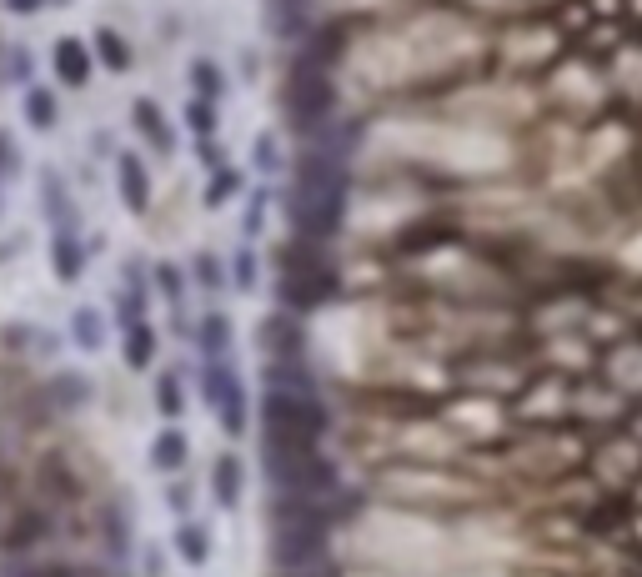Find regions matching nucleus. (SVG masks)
I'll return each instance as SVG.
<instances>
[{"instance_id":"16","label":"nucleus","mask_w":642,"mask_h":577,"mask_svg":"<svg viewBox=\"0 0 642 577\" xmlns=\"http://www.w3.org/2000/svg\"><path fill=\"white\" fill-rule=\"evenodd\" d=\"M21 121H26L36 136H51V131L61 126V96L31 81V86L21 91Z\"/></svg>"},{"instance_id":"24","label":"nucleus","mask_w":642,"mask_h":577,"mask_svg":"<svg viewBox=\"0 0 642 577\" xmlns=\"http://www.w3.org/2000/svg\"><path fill=\"white\" fill-rule=\"evenodd\" d=\"M191 337H196V347H201V362H206V357H226V352H231V317H226V312H206Z\"/></svg>"},{"instance_id":"15","label":"nucleus","mask_w":642,"mask_h":577,"mask_svg":"<svg viewBox=\"0 0 642 577\" xmlns=\"http://www.w3.org/2000/svg\"><path fill=\"white\" fill-rule=\"evenodd\" d=\"M36 487L46 492V507H51V502H76V497H81V482H76V472L66 467V452H46V457H41Z\"/></svg>"},{"instance_id":"3","label":"nucleus","mask_w":642,"mask_h":577,"mask_svg":"<svg viewBox=\"0 0 642 577\" xmlns=\"http://www.w3.org/2000/svg\"><path fill=\"white\" fill-rule=\"evenodd\" d=\"M337 297V271L321 251V241H291L281 251V307L286 312H316Z\"/></svg>"},{"instance_id":"27","label":"nucleus","mask_w":642,"mask_h":577,"mask_svg":"<svg viewBox=\"0 0 642 577\" xmlns=\"http://www.w3.org/2000/svg\"><path fill=\"white\" fill-rule=\"evenodd\" d=\"M151 286L171 302V307H181V297H186V271L176 266V261H156L151 266Z\"/></svg>"},{"instance_id":"2","label":"nucleus","mask_w":642,"mask_h":577,"mask_svg":"<svg viewBox=\"0 0 642 577\" xmlns=\"http://www.w3.org/2000/svg\"><path fill=\"white\" fill-rule=\"evenodd\" d=\"M327 437V407L306 392H271L261 397V447L266 452H316Z\"/></svg>"},{"instance_id":"4","label":"nucleus","mask_w":642,"mask_h":577,"mask_svg":"<svg viewBox=\"0 0 642 577\" xmlns=\"http://www.w3.org/2000/svg\"><path fill=\"white\" fill-rule=\"evenodd\" d=\"M281 111H286V121H291L301 136H316L321 126H327V121H332V111H337V91H332L327 66H316V61L296 56V61H291V71H286Z\"/></svg>"},{"instance_id":"23","label":"nucleus","mask_w":642,"mask_h":577,"mask_svg":"<svg viewBox=\"0 0 642 577\" xmlns=\"http://www.w3.org/2000/svg\"><path fill=\"white\" fill-rule=\"evenodd\" d=\"M66 332H71V342L81 352H101L106 347V312L101 307H76L71 322H66Z\"/></svg>"},{"instance_id":"11","label":"nucleus","mask_w":642,"mask_h":577,"mask_svg":"<svg viewBox=\"0 0 642 577\" xmlns=\"http://www.w3.org/2000/svg\"><path fill=\"white\" fill-rule=\"evenodd\" d=\"M91 266V241L81 231H51V276L61 286H76Z\"/></svg>"},{"instance_id":"29","label":"nucleus","mask_w":642,"mask_h":577,"mask_svg":"<svg viewBox=\"0 0 642 577\" xmlns=\"http://www.w3.org/2000/svg\"><path fill=\"white\" fill-rule=\"evenodd\" d=\"M186 126H191V136H196V141H211V136H216V126H221V121H216V106H211V101H201V96H191V101H186Z\"/></svg>"},{"instance_id":"34","label":"nucleus","mask_w":642,"mask_h":577,"mask_svg":"<svg viewBox=\"0 0 642 577\" xmlns=\"http://www.w3.org/2000/svg\"><path fill=\"white\" fill-rule=\"evenodd\" d=\"M231 276H236V286H241V292H251V286H256V251H236V261H231Z\"/></svg>"},{"instance_id":"17","label":"nucleus","mask_w":642,"mask_h":577,"mask_svg":"<svg viewBox=\"0 0 642 577\" xmlns=\"http://www.w3.org/2000/svg\"><path fill=\"white\" fill-rule=\"evenodd\" d=\"M131 121H136V131H141V141H146L151 151H161V156H171V151H176V131H171L166 111H161L151 96H141V101L131 106Z\"/></svg>"},{"instance_id":"33","label":"nucleus","mask_w":642,"mask_h":577,"mask_svg":"<svg viewBox=\"0 0 642 577\" xmlns=\"http://www.w3.org/2000/svg\"><path fill=\"white\" fill-rule=\"evenodd\" d=\"M281 166H286V161H281V151H276V136H261V141H256V171H261V176H281Z\"/></svg>"},{"instance_id":"36","label":"nucleus","mask_w":642,"mask_h":577,"mask_svg":"<svg viewBox=\"0 0 642 577\" xmlns=\"http://www.w3.org/2000/svg\"><path fill=\"white\" fill-rule=\"evenodd\" d=\"M166 507H171L176 517H191V487H186V482H171V487H166Z\"/></svg>"},{"instance_id":"10","label":"nucleus","mask_w":642,"mask_h":577,"mask_svg":"<svg viewBox=\"0 0 642 577\" xmlns=\"http://www.w3.org/2000/svg\"><path fill=\"white\" fill-rule=\"evenodd\" d=\"M256 342H261L266 362H301V352H306V337H301L296 312H271L261 322V337Z\"/></svg>"},{"instance_id":"1","label":"nucleus","mask_w":642,"mask_h":577,"mask_svg":"<svg viewBox=\"0 0 642 577\" xmlns=\"http://www.w3.org/2000/svg\"><path fill=\"white\" fill-rule=\"evenodd\" d=\"M286 216L301 241H327L347 221V161L337 146L311 141L296 161L291 191H286Z\"/></svg>"},{"instance_id":"18","label":"nucleus","mask_w":642,"mask_h":577,"mask_svg":"<svg viewBox=\"0 0 642 577\" xmlns=\"http://www.w3.org/2000/svg\"><path fill=\"white\" fill-rule=\"evenodd\" d=\"M241 492H246V467H241L236 452H221L211 462V497H216V507L236 512L241 507Z\"/></svg>"},{"instance_id":"31","label":"nucleus","mask_w":642,"mask_h":577,"mask_svg":"<svg viewBox=\"0 0 642 577\" xmlns=\"http://www.w3.org/2000/svg\"><path fill=\"white\" fill-rule=\"evenodd\" d=\"M191 271H196V281H201V292H221V286H226V271H221V261H216L211 251H201Z\"/></svg>"},{"instance_id":"8","label":"nucleus","mask_w":642,"mask_h":577,"mask_svg":"<svg viewBox=\"0 0 642 577\" xmlns=\"http://www.w3.org/2000/svg\"><path fill=\"white\" fill-rule=\"evenodd\" d=\"M36 397H41V407H46V412H56V417H76V412H86V407H91L96 382H91L81 367H51V372H46V382L36 387Z\"/></svg>"},{"instance_id":"21","label":"nucleus","mask_w":642,"mask_h":577,"mask_svg":"<svg viewBox=\"0 0 642 577\" xmlns=\"http://www.w3.org/2000/svg\"><path fill=\"white\" fill-rule=\"evenodd\" d=\"M171 542H176V552H181V562H186V567H206V562H211V527H206V522L181 517Z\"/></svg>"},{"instance_id":"14","label":"nucleus","mask_w":642,"mask_h":577,"mask_svg":"<svg viewBox=\"0 0 642 577\" xmlns=\"http://www.w3.org/2000/svg\"><path fill=\"white\" fill-rule=\"evenodd\" d=\"M156 352H161V332L151 327V317L121 327V362H126V372H151Z\"/></svg>"},{"instance_id":"7","label":"nucleus","mask_w":642,"mask_h":577,"mask_svg":"<svg viewBox=\"0 0 642 577\" xmlns=\"http://www.w3.org/2000/svg\"><path fill=\"white\" fill-rule=\"evenodd\" d=\"M201 402L216 412V422H221L226 437H241L246 432L251 402H246V387H241V377L231 372L226 357H206L201 362Z\"/></svg>"},{"instance_id":"6","label":"nucleus","mask_w":642,"mask_h":577,"mask_svg":"<svg viewBox=\"0 0 642 577\" xmlns=\"http://www.w3.org/2000/svg\"><path fill=\"white\" fill-rule=\"evenodd\" d=\"M56 537H61V517H56V507H46V502H26V507H16V512H11V522H6V527H0V557H11V562H31V557H41Z\"/></svg>"},{"instance_id":"12","label":"nucleus","mask_w":642,"mask_h":577,"mask_svg":"<svg viewBox=\"0 0 642 577\" xmlns=\"http://www.w3.org/2000/svg\"><path fill=\"white\" fill-rule=\"evenodd\" d=\"M116 191H121V206L131 216H146L151 211V171L136 151H121L116 156Z\"/></svg>"},{"instance_id":"22","label":"nucleus","mask_w":642,"mask_h":577,"mask_svg":"<svg viewBox=\"0 0 642 577\" xmlns=\"http://www.w3.org/2000/svg\"><path fill=\"white\" fill-rule=\"evenodd\" d=\"M91 51H96V61H101L106 71H116V76H126V71L136 66V56H131V41H126L121 31H111V26H101V31L91 36Z\"/></svg>"},{"instance_id":"13","label":"nucleus","mask_w":642,"mask_h":577,"mask_svg":"<svg viewBox=\"0 0 642 577\" xmlns=\"http://www.w3.org/2000/svg\"><path fill=\"white\" fill-rule=\"evenodd\" d=\"M41 206H46L51 231H81V216H76L71 186L61 181V171H56V166H46V171H41Z\"/></svg>"},{"instance_id":"38","label":"nucleus","mask_w":642,"mask_h":577,"mask_svg":"<svg viewBox=\"0 0 642 577\" xmlns=\"http://www.w3.org/2000/svg\"><path fill=\"white\" fill-rule=\"evenodd\" d=\"M6 11H11V16H41L46 0H6Z\"/></svg>"},{"instance_id":"20","label":"nucleus","mask_w":642,"mask_h":577,"mask_svg":"<svg viewBox=\"0 0 642 577\" xmlns=\"http://www.w3.org/2000/svg\"><path fill=\"white\" fill-rule=\"evenodd\" d=\"M0 577H106V572L86 567V562H71V557H31V562H16Z\"/></svg>"},{"instance_id":"26","label":"nucleus","mask_w":642,"mask_h":577,"mask_svg":"<svg viewBox=\"0 0 642 577\" xmlns=\"http://www.w3.org/2000/svg\"><path fill=\"white\" fill-rule=\"evenodd\" d=\"M156 412L166 422L186 417V382H181V372H156Z\"/></svg>"},{"instance_id":"9","label":"nucleus","mask_w":642,"mask_h":577,"mask_svg":"<svg viewBox=\"0 0 642 577\" xmlns=\"http://www.w3.org/2000/svg\"><path fill=\"white\" fill-rule=\"evenodd\" d=\"M51 71L66 91H86L91 86V71H96V51L81 41V36H61L51 46Z\"/></svg>"},{"instance_id":"41","label":"nucleus","mask_w":642,"mask_h":577,"mask_svg":"<svg viewBox=\"0 0 642 577\" xmlns=\"http://www.w3.org/2000/svg\"><path fill=\"white\" fill-rule=\"evenodd\" d=\"M0 211H6V186H0Z\"/></svg>"},{"instance_id":"40","label":"nucleus","mask_w":642,"mask_h":577,"mask_svg":"<svg viewBox=\"0 0 642 577\" xmlns=\"http://www.w3.org/2000/svg\"><path fill=\"white\" fill-rule=\"evenodd\" d=\"M281 577H337V572H321V567H306V572H281Z\"/></svg>"},{"instance_id":"39","label":"nucleus","mask_w":642,"mask_h":577,"mask_svg":"<svg viewBox=\"0 0 642 577\" xmlns=\"http://www.w3.org/2000/svg\"><path fill=\"white\" fill-rule=\"evenodd\" d=\"M146 577H166V557H161V547H146Z\"/></svg>"},{"instance_id":"35","label":"nucleus","mask_w":642,"mask_h":577,"mask_svg":"<svg viewBox=\"0 0 642 577\" xmlns=\"http://www.w3.org/2000/svg\"><path fill=\"white\" fill-rule=\"evenodd\" d=\"M31 71H36V61L26 56V46H16V51H11V81H21V91L31 86Z\"/></svg>"},{"instance_id":"37","label":"nucleus","mask_w":642,"mask_h":577,"mask_svg":"<svg viewBox=\"0 0 642 577\" xmlns=\"http://www.w3.org/2000/svg\"><path fill=\"white\" fill-rule=\"evenodd\" d=\"M266 226V196H251V211H246V236H261Z\"/></svg>"},{"instance_id":"30","label":"nucleus","mask_w":642,"mask_h":577,"mask_svg":"<svg viewBox=\"0 0 642 577\" xmlns=\"http://www.w3.org/2000/svg\"><path fill=\"white\" fill-rule=\"evenodd\" d=\"M106 542H111V557H126L131 552V517L121 507H106Z\"/></svg>"},{"instance_id":"19","label":"nucleus","mask_w":642,"mask_h":577,"mask_svg":"<svg viewBox=\"0 0 642 577\" xmlns=\"http://www.w3.org/2000/svg\"><path fill=\"white\" fill-rule=\"evenodd\" d=\"M191 462V437L171 422V427H161L156 437H151V467L156 472H166V477H176L181 467Z\"/></svg>"},{"instance_id":"5","label":"nucleus","mask_w":642,"mask_h":577,"mask_svg":"<svg viewBox=\"0 0 642 577\" xmlns=\"http://www.w3.org/2000/svg\"><path fill=\"white\" fill-rule=\"evenodd\" d=\"M266 482L276 497H296V502H327L337 492V467L316 452H266L261 457Z\"/></svg>"},{"instance_id":"25","label":"nucleus","mask_w":642,"mask_h":577,"mask_svg":"<svg viewBox=\"0 0 642 577\" xmlns=\"http://www.w3.org/2000/svg\"><path fill=\"white\" fill-rule=\"evenodd\" d=\"M186 81H191V91H196L201 101H211V106L226 96V76H221V66H216V61H206V56H196V61H191Z\"/></svg>"},{"instance_id":"32","label":"nucleus","mask_w":642,"mask_h":577,"mask_svg":"<svg viewBox=\"0 0 642 577\" xmlns=\"http://www.w3.org/2000/svg\"><path fill=\"white\" fill-rule=\"evenodd\" d=\"M21 166H26V156L16 151L11 131H0V186H6V181H16V176H21Z\"/></svg>"},{"instance_id":"28","label":"nucleus","mask_w":642,"mask_h":577,"mask_svg":"<svg viewBox=\"0 0 642 577\" xmlns=\"http://www.w3.org/2000/svg\"><path fill=\"white\" fill-rule=\"evenodd\" d=\"M236 191H241V171H231V166L221 161V166L211 171V181H206V206L216 211V206H226Z\"/></svg>"}]
</instances>
